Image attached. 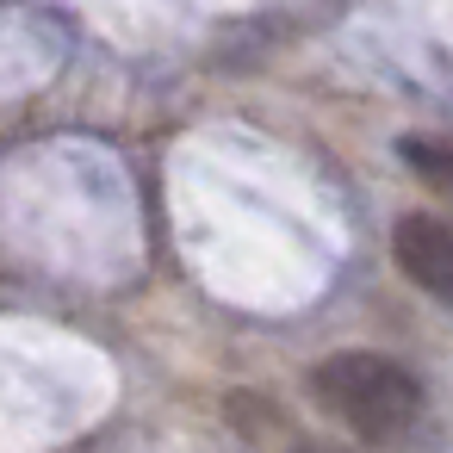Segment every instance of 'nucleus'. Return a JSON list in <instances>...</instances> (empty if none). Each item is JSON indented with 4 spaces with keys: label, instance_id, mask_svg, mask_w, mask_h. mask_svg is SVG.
<instances>
[{
    "label": "nucleus",
    "instance_id": "f257e3e1",
    "mask_svg": "<svg viewBox=\"0 0 453 453\" xmlns=\"http://www.w3.org/2000/svg\"><path fill=\"white\" fill-rule=\"evenodd\" d=\"M311 397L360 441L385 447V441H403L422 416V385L410 366H397L391 354H372V348H342L329 360H317L311 372Z\"/></svg>",
    "mask_w": 453,
    "mask_h": 453
},
{
    "label": "nucleus",
    "instance_id": "f03ea898",
    "mask_svg": "<svg viewBox=\"0 0 453 453\" xmlns=\"http://www.w3.org/2000/svg\"><path fill=\"white\" fill-rule=\"evenodd\" d=\"M391 255H397V267L410 273V286H422L428 298L453 304V224H447V218H428V211L397 218Z\"/></svg>",
    "mask_w": 453,
    "mask_h": 453
},
{
    "label": "nucleus",
    "instance_id": "7ed1b4c3",
    "mask_svg": "<svg viewBox=\"0 0 453 453\" xmlns=\"http://www.w3.org/2000/svg\"><path fill=\"white\" fill-rule=\"evenodd\" d=\"M403 162L428 193L453 199V137H403Z\"/></svg>",
    "mask_w": 453,
    "mask_h": 453
},
{
    "label": "nucleus",
    "instance_id": "20e7f679",
    "mask_svg": "<svg viewBox=\"0 0 453 453\" xmlns=\"http://www.w3.org/2000/svg\"><path fill=\"white\" fill-rule=\"evenodd\" d=\"M298 453H348V447H335V441H304Z\"/></svg>",
    "mask_w": 453,
    "mask_h": 453
}]
</instances>
